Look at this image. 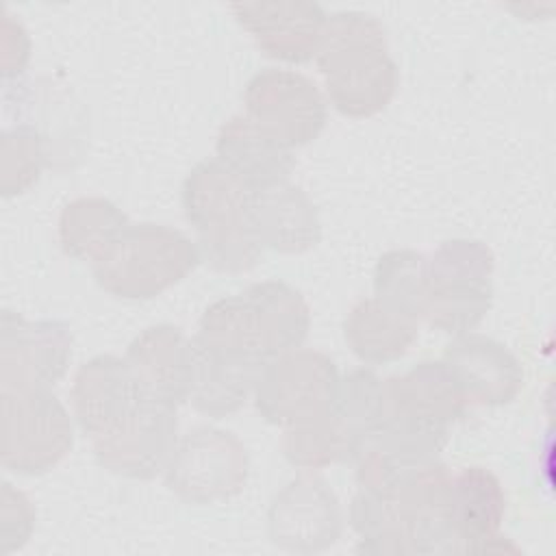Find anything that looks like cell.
Wrapping results in <instances>:
<instances>
[{
  "label": "cell",
  "mask_w": 556,
  "mask_h": 556,
  "mask_svg": "<svg viewBox=\"0 0 556 556\" xmlns=\"http://www.w3.org/2000/svg\"><path fill=\"white\" fill-rule=\"evenodd\" d=\"M384 380L389 415L406 413L447 428L465 415L467 400L443 361H424L406 374L389 376Z\"/></svg>",
  "instance_id": "cell-20"
},
{
  "label": "cell",
  "mask_w": 556,
  "mask_h": 556,
  "mask_svg": "<svg viewBox=\"0 0 556 556\" xmlns=\"http://www.w3.org/2000/svg\"><path fill=\"white\" fill-rule=\"evenodd\" d=\"M506 513V495L500 478L486 467H465L452 476L450 519L458 552H480L500 534Z\"/></svg>",
  "instance_id": "cell-18"
},
{
  "label": "cell",
  "mask_w": 556,
  "mask_h": 556,
  "mask_svg": "<svg viewBox=\"0 0 556 556\" xmlns=\"http://www.w3.org/2000/svg\"><path fill=\"white\" fill-rule=\"evenodd\" d=\"M248 471V452L237 434L195 426L178 439L163 478L165 486L185 504L206 506L239 495Z\"/></svg>",
  "instance_id": "cell-6"
},
{
  "label": "cell",
  "mask_w": 556,
  "mask_h": 556,
  "mask_svg": "<svg viewBox=\"0 0 556 556\" xmlns=\"http://www.w3.org/2000/svg\"><path fill=\"white\" fill-rule=\"evenodd\" d=\"M352 530L361 536L363 554H413L404 517L391 491L358 489L348 513Z\"/></svg>",
  "instance_id": "cell-27"
},
{
  "label": "cell",
  "mask_w": 556,
  "mask_h": 556,
  "mask_svg": "<svg viewBox=\"0 0 556 556\" xmlns=\"http://www.w3.org/2000/svg\"><path fill=\"white\" fill-rule=\"evenodd\" d=\"M330 410L365 445V441L380 430L389 415L387 380L365 367L348 371L343 378H339Z\"/></svg>",
  "instance_id": "cell-28"
},
{
  "label": "cell",
  "mask_w": 556,
  "mask_h": 556,
  "mask_svg": "<svg viewBox=\"0 0 556 556\" xmlns=\"http://www.w3.org/2000/svg\"><path fill=\"white\" fill-rule=\"evenodd\" d=\"M441 361L454 374L467 404L504 406L523 387L519 358L504 343L473 330L456 334Z\"/></svg>",
  "instance_id": "cell-12"
},
{
  "label": "cell",
  "mask_w": 556,
  "mask_h": 556,
  "mask_svg": "<svg viewBox=\"0 0 556 556\" xmlns=\"http://www.w3.org/2000/svg\"><path fill=\"white\" fill-rule=\"evenodd\" d=\"M198 245L165 224H128L91 263L100 289L119 300H152L185 280L200 263Z\"/></svg>",
  "instance_id": "cell-3"
},
{
  "label": "cell",
  "mask_w": 556,
  "mask_h": 556,
  "mask_svg": "<svg viewBox=\"0 0 556 556\" xmlns=\"http://www.w3.org/2000/svg\"><path fill=\"white\" fill-rule=\"evenodd\" d=\"M430 295L428 256L400 248L384 252L374 269V298L389 311L421 321Z\"/></svg>",
  "instance_id": "cell-24"
},
{
  "label": "cell",
  "mask_w": 556,
  "mask_h": 556,
  "mask_svg": "<svg viewBox=\"0 0 556 556\" xmlns=\"http://www.w3.org/2000/svg\"><path fill=\"white\" fill-rule=\"evenodd\" d=\"M447 426L406 413H391L380 426V430L365 443L378 447L380 452L400 463L417 465L437 460L439 452L447 445Z\"/></svg>",
  "instance_id": "cell-29"
},
{
  "label": "cell",
  "mask_w": 556,
  "mask_h": 556,
  "mask_svg": "<svg viewBox=\"0 0 556 556\" xmlns=\"http://www.w3.org/2000/svg\"><path fill=\"white\" fill-rule=\"evenodd\" d=\"M250 228L263 250L280 254H302L321 241L317 206L291 180L252 191Z\"/></svg>",
  "instance_id": "cell-16"
},
{
  "label": "cell",
  "mask_w": 556,
  "mask_h": 556,
  "mask_svg": "<svg viewBox=\"0 0 556 556\" xmlns=\"http://www.w3.org/2000/svg\"><path fill=\"white\" fill-rule=\"evenodd\" d=\"M200 345L226 356L265 365L269 356L261 311L248 291L213 302L200 317L193 337Z\"/></svg>",
  "instance_id": "cell-21"
},
{
  "label": "cell",
  "mask_w": 556,
  "mask_h": 556,
  "mask_svg": "<svg viewBox=\"0 0 556 556\" xmlns=\"http://www.w3.org/2000/svg\"><path fill=\"white\" fill-rule=\"evenodd\" d=\"M317 67L332 106L348 117H371L387 109L400 83L380 20L363 11L326 15Z\"/></svg>",
  "instance_id": "cell-1"
},
{
  "label": "cell",
  "mask_w": 556,
  "mask_h": 556,
  "mask_svg": "<svg viewBox=\"0 0 556 556\" xmlns=\"http://www.w3.org/2000/svg\"><path fill=\"white\" fill-rule=\"evenodd\" d=\"M245 291L263 315L271 358L302 348L311 328V308L304 295L282 280L254 282Z\"/></svg>",
  "instance_id": "cell-26"
},
{
  "label": "cell",
  "mask_w": 556,
  "mask_h": 556,
  "mask_svg": "<svg viewBox=\"0 0 556 556\" xmlns=\"http://www.w3.org/2000/svg\"><path fill=\"white\" fill-rule=\"evenodd\" d=\"M343 532V510L330 484L313 471L285 484L267 510L271 543L293 554H315L332 547Z\"/></svg>",
  "instance_id": "cell-11"
},
{
  "label": "cell",
  "mask_w": 556,
  "mask_h": 556,
  "mask_svg": "<svg viewBox=\"0 0 556 556\" xmlns=\"http://www.w3.org/2000/svg\"><path fill=\"white\" fill-rule=\"evenodd\" d=\"M230 11L267 56L285 63L315 59L326 24V11L317 2H235Z\"/></svg>",
  "instance_id": "cell-13"
},
{
  "label": "cell",
  "mask_w": 556,
  "mask_h": 556,
  "mask_svg": "<svg viewBox=\"0 0 556 556\" xmlns=\"http://www.w3.org/2000/svg\"><path fill=\"white\" fill-rule=\"evenodd\" d=\"M48 165L41 135L28 124H9L0 132V193L13 198L28 191Z\"/></svg>",
  "instance_id": "cell-30"
},
{
  "label": "cell",
  "mask_w": 556,
  "mask_h": 556,
  "mask_svg": "<svg viewBox=\"0 0 556 556\" xmlns=\"http://www.w3.org/2000/svg\"><path fill=\"white\" fill-rule=\"evenodd\" d=\"M337 384L339 371L328 354L298 348L263 365L252 397L267 424L289 428L328 413Z\"/></svg>",
  "instance_id": "cell-7"
},
{
  "label": "cell",
  "mask_w": 556,
  "mask_h": 556,
  "mask_svg": "<svg viewBox=\"0 0 556 556\" xmlns=\"http://www.w3.org/2000/svg\"><path fill=\"white\" fill-rule=\"evenodd\" d=\"M126 213L106 198L85 195L67 202L59 217V243L78 261H98L128 226Z\"/></svg>",
  "instance_id": "cell-23"
},
{
  "label": "cell",
  "mask_w": 556,
  "mask_h": 556,
  "mask_svg": "<svg viewBox=\"0 0 556 556\" xmlns=\"http://www.w3.org/2000/svg\"><path fill=\"white\" fill-rule=\"evenodd\" d=\"M495 256L476 239H450L428 258L430 295L424 319L447 334L471 332L493 304Z\"/></svg>",
  "instance_id": "cell-4"
},
{
  "label": "cell",
  "mask_w": 556,
  "mask_h": 556,
  "mask_svg": "<svg viewBox=\"0 0 556 556\" xmlns=\"http://www.w3.org/2000/svg\"><path fill=\"white\" fill-rule=\"evenodd\" d=\"M243 102L245 115L289 150L315 141L328 122L324 93L295 70H261L250 78Z\"/></svg>",
  "instance_id": "cell-8"
},
{
  "label": "cell",
  "mask_w": 556,
  "mask_h": 556,
  "mask_svg": "<svg viewBox=\"0 0 556 556\" xmlns=\"http://www.w3.org/2000/svg\"><path fill=\"white\" fill-rule=\"evenodd\" d=\"M285 458L306 471L354 460L363 441L332 410L285 428L280 441Z\"/></svg>",
  "instance_id": "cell-25"
},
{
  "label": "cell",
  "mask_w": 556,
  "mask_h": 556,
  "mask_svg": "<svg viewBox=\"0 0 556 556\" xmlns=\"http://www.w3.org/2000/svg\"><path fill=\"white\" fill-rule=\"evenodd\" d=\"M250 200L252 191L217 159L200 161L182 182V211L200 258L217 271H248L263 256L250 228Z\"/></svg>",
  "instance_id": "cell-2"
},
{
  "label": "cell",
  "mask_w": 556,
  "mask_h": 556,
  "mask_svg": "<svg viewBox=\"0 0 556 556\" xmlns=\"http://www.w3.org/2000/svg\"><path fill=\"white\" fill-rule=\"evenodd\" d=\"M419 321L389 311L376 298L356 302L343 321L348 348L356 358L371 365L402 358L415 343Z\"/></svg>",
  "instance_id": "cell-22"
},
{
  "label": "cell",
  "mask_w": 556,
  "mask_h": 556,
  "mask_svg": "<svg viewBox=\"0 0 556 556\" xmlns=\"http://www.w3.org/2000/svg\"><path fill=\"white\" fill-rule=\"evenodd\" d=\"M193 356V339L172 324L141 330L124 354L141 391L174 408L189 402Z\"/></svg>",
  "instance_id": "cell-14"
},
{
  "label": "cell",
  "mask_w": 556,
  "mask_h": 556,
  "mask_svg": "<svg viewBox=\"0 0 556 556\" xmlns=\"http://www.w3.org/2000/svg\"><path fill=\"white\" fill-rule=\"evenodd\" d=\"M35 506L28 495L11 482L0 489V543L2 552L22 549L35 530Z\"/></svg>",
  "instance_id": "cell-31"
},
{
  "label": "cell",
  "mask_w": 556,
  "mask_h": 556,
  "mask_svg": "<svg viewBox=\"0 0 556 556\" xmlns=\"http://www.w3.org/2000/svg\"><path fill=\"white\" fill-rule=\"evenodd\" d=\"M178 439L176 408L143 395L126 419L91 441L96 460L106 471L132 480H152L165 471Z\"/></svg>",
  "instance_id": "cell-10"
},
{
  "label": "cell",
  "mask_w": 556,
  "mask_h": 556,
  "mask_svg": "<svg viewBox=\"0 0 556 556\" xmlns=\"http://www.w3.org/2000/svg\"><path fill=\"white\" fill-rule=\"evenodd\" d=\"M193 378L189 404L213 419L241 410L254 395L263 365L208 350L193 339Z\"/></svg>",
  "instance_id": "cell-19"
},
{
  "label": "cell",
  "mask_w": 556,
  "mask_h": 556,
  "mask_svg": "<svg viewBox=\"0 0 556 556\" xmlns=\"http://www.w3.org/2000/svg\"><path fill=\"white\" fill-rule=\"evenodd\" d=\"M70 395L83 432L98 439L126 419L146 393L126 358L100 354L78 367Z\"/></svg>",
  "instance_id": "cell-15"
},
{
  "label": "cell",
  "mask_w": 556,
  "mask_h": 556,
  "mask_svg": "<svg viewBox=\"0 0 556 556\" xmlns=\"http://www.w3.org/2000/svg\"><path fill=\"white\" fill-rule=\"evenodd\" d=\"M30 59V37L20 20L4 11L2 17V80H17Z\"/></svg>",
  "instance_id": "cell-32"
},
{
  "label": "cell",
  "mask_w": 556,
  "mask_h": 556,
  "mask_svg": "<svg viewBox=\"0 0 556 556\" xmlns=\"http://www.w3.org/2000/svg\"><path fill=\"white\" fill-rule=\"evenodd\" d=\"M0 397L2 465L20 476H41L56 467L74 445V428L52 389H2Z\"/></svg>",
  "instance_id": "cell-5"
},
{
  "label": "cell",
  "mask_w": 556,
  "mask_h": 556,
  "mask_svg": "<svg viewBox=\"0 0 556 556\" xmlns=\"http://www.w3.org/2000/svg\"><path fill=\"white\" fill-rule=\"evenodd\" d=\"M72 330L59 319H26L4 308L0 319V391L52 389L72 361Z\"/></svg>",
  "instance_id": "cell-9"
},
{
  "label": "cell",
  "mask_w": 556,
  "mask_h": 556,
  "mask_svg": "<svg viewBox=\"0 0 556 556\" xmlns=\"http://www.w3.org/2000/svg\"><path fill=\"white\" fill-rule=\"evenodd\" d=\"M215 152L217 161L250 191L289 180L295 167L293 150L263 132L245 113L232 115L219 128Z\"/></svg>",
  "instance_id": "cell-17"
}]
</instances>
